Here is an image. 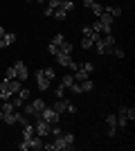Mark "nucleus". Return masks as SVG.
<instances>
[{"mask_svg": "<svg viewBox=\"0 0 135 151\" xmlns=\"http://www.w3.org/2000/svg\"><path fill=\"white\" fill-rule=\"evenodd\" d=\"M43 149H50V151H72L74 149V133H65L59 135L52 145H43Z\"/></svg>", "mask_w": 135, "mask_h": 151, "instance_id": "1", "label": "nucleus"}, {"mask_svg": "<svg viewBox=\"0 0 135 151\" xmlns=\"http://www.w3.org/2000/svg\"><path fill=\"white\" fill-rule=\"evenodd\" d=\"M20 86H23V81H18V79H2V81H0V99L9 101L14 95L18 93Z\"/></svg>", "mask_w": 135, "mask_h": 151, "instance_id": "2", "label": "nucleus"}, {"mask_svg": "<svg viewBox=\"0 0 135 151\" xmlns=\"http://www.w3.org/2000/svg\"><path fill=\"white\" fill-rule=\"evenodd\" d=\"M95 47H97L99 54H108V52L115 47V36H113V34H101V36L97 38Z\"/></svg>", "mask_w": 135, "mask_h": 151, "instance_id": "3", "label": "nucleus"}, {"mask_svg": "<svg viewBox=\"0 0 135 151\" xmlns=\"http://www.w3.org/2000/svg\"><path fill=\"white\" fill-rule=\"evenodd\" d=\"M45 108V99H32L29 104H23V113L25 115H34V117H39V113Z\"/></svg>", "mask_w": 135, "mask_h": 151, "instance_id": "4", "label": "nucleus"}, {"mask_svg": "<svg viewBox=\"0 0 135 151\" xmlns=\"http://www.w3.org/2000/svg\"><path fill=\"white\" fill-rule=\"evenodd\" d=\"M20 151H29V149H43V138L41 135H32V138H23V142L18 145Z\"/></svg>", "mask_w": 135, "mask_h": 151, "instance_id": "5", "label": "nucleus"}, {"mask_svg": "<svg viewBox=\"0 0 135 151\" xmlns=\"http://www.w3.org/2000/svg\"><path fill=\"white\" fill-rule=\"evenodd\" d=\"M34 129H36V135H41V138H47V135H50L52 124H50V122H45V120H41V117H36V124H34Z\"/></svg>", "mask_w": 135, "mask_h": 151, "instance_id": "6", "label": "nucleus"}, {"mask_svg": "<svg viewBox=\"0 0 135 151\" xmlns=\"http://www.w3.org/2000/svg\"><path fill=\"white\" fill-rule=\"evenodd\" d=\"M39 117H41V120H45V122H50V124H56V122H59V113L54 111V108H47V106L39 113Z\"/></svg>", "mask_w": 135, "mask_h": 151, "instance_id": "7", "label": "nucleus"}, {"mask_svg": "<svg viewBox=\"0 0 135 151\" xmlns=\"http://www.w3.org/2000/svg\"><path fill=\"white\" fill-rule=\"evenodd\" d=\"M14 70H16V79H18V81H25L27 77H29V70H27V65L23 61L14 63Z\"/></svg>", "mask_w": 135, "mask_h": 151, "instance_id": "8", "label": "nucleus"}, {"mask_svg": "<svg viewBox=\"0 0 135 151\" xmlns=\"http://www.w3.org/2000/svg\"><path fill=\"white\" fill-rule=\"evenodd\" d=\"M36 83H39L41 90H50V83H52V81L43 75V70H39V72H36Z\"/></svg>", "mask_w": 135, "mask_h": 151, "instance_id": "9", "label": "nucleus"}, {"mask_svg": "<svg viewBox=\"0 0 135 151\" xmlns=\"http://www.w3.org/2000/svg\"><path fill=\"white\" fill-rule=\"evenodd\" d=\"M117 126H122V129H126V126H129V117H126V106H119V111H117Z\"/></svg>", "mask_w": 135, "mask_h": 151, "instance_id": "10", "label": "nucleus"}, {"mask_svg": "<svg viewBox=\"0 0 135 151\" xmlns=\"http://www.w3.org/2000/svg\"><path fill=\"white\" fill-rule=\"evenodd\" d=\"M68 104H70V99H63V97H59V99L54 101V106H52V108H54V111L61 115V113H65V111H68Z\"/></svg>", "mask_w": 135, "mask_h": 151, "instance_id": "11", "label": "nucleus"}, {"mask_svg": "<svg viewBox=\"0 0 135 151\" xmlns=\"http://www.w3.org/2000/svg\"><path fill=\"white\" fill-rule=\"evenodd\" d=\"M56 61H59V65H61V68H68V65H70V61H72V57H70V54L59 52V54H56Z\"/></svg>", "mask_w": 135, "mask_h": 151, "instance_id": "12", "label": "nucleus"}, {"mask_svg": "<svg viewBox=\"0 0 135 151\" xmlns=\"http://www.w3.org/2000/svg\"><path fill=\"white\" fill-rule=\"evenodd\" d=\"M79 88H81V93H90V90L95 88V81H92V79H84V81H79Z\"/></svg>", "mask_w": 135, "mask_h": 151, "instance_id": "13", "label": "nucleus"}, {"mask_svg": "<svg viewBox=\"0 0 135 151\" xmlns=\"http://www.w3.org/2000/svg\"><path fill=\"white\" fill-rule=\"evenodd\" d=\"M61 83H63V86H65V90H70L72 86L77 83V81H74V75H72V72H68V75H63V79H61Z\"/></svg>", "mask_w": 135, "mask_h": 151, "instance_id": "14", "label": "nucleus"}, {"mask_svg": "<svg viewBox=\"0 0 135 151\" xmlns=\"http://www.w3.org/2000/svg\"><path fill=\"white\" fill-rule=\"evenodd\" d=\"M32 135H36V129H34V124H23V138H32Z\"/></svg>", "mask_w": 135, "mask_h": 151, "instance_id": "15", "label": "nucleus"}, {"mask_svg": "<svg viewBox=\"0 0 135 151\" xmlns=\"http://www.w3.org/2000/svg\"><path fill=\"white\" fill-rule=\"evenodd\" d=\"M72 50H74V45L70 41H63V43L59 45V52H63V54H72Z\"/></svg>", "mask_w": 135, "mask_h": 151, "instance_id": "16", "label": "nucleus"}, {"mask_svg": "<svg viewBox=\"0 0 135 151\" xmlns=\"http://www.w3.org/2000/svg\"><path fill=\"white\" fill-rule=\"evenodd\" d=\"M2 41H5V47H9V45H14V43H16V34H11V32H5Z\"/></svg>", "mask_w": 135, "mask_h": 151, "instance_id": "17", "label": "nucleus"}, {"mask_svg": "<svg viewBox=\"0 0 135 151\" xmlns=\"http://www.w3.org/2000/svg\"><path fill=\"white\" fill-rule=\"evenodd\" d=\"M104 12L110 14L113 18H117V16H122V7H104Z\"/></svg>", "mask_w": 135, "mask_h": 151, "instance_id": "18", "label": "nucleus"}, {"mask_svg": "<svg viewBox=\"0 0 135 151\" xmlns=\"http://www.w3.org/2000/svg\"><path fill=\"white\" fill-rule=\"evenodd\" d=\"M52 16H54V18H56V20H65V18H68V12H65V9H61V7H56Z\"/></svg>", "mask_w": 135, "mask_h": 151, "instance_id": "19", "label": "nucleus"}, {"mask_svg": "<svg viewBox=\"0 0 135 151\" xmlns=\"http://www.w3.org/2000/svg\"><path fill=\"white\" fill-rule=\"evenodd\" d=\"M90 29L95 32V34H104V23H101V20H99V18H97L95 23L90 25Z\"/></svg>", "mask_w": 135, "mask_h": 151, "instance_id": "20", "label": "nucleus"}, {"mask_svg": "<svg viewBox=\"0 0 135 151\" xmlns=\"http://www.w3.org/2000/svg\"><path fill=\"white\" fill-rule=\"evenodd\" d=\"M43 75L47 77L50 81H54V79H56V70H54V68H45V70H43Z\"/></svg>", "mask_w": 135, "mask_h": 151, "instance_id": "21", "label": "nucleus"}, {"mask_svg": "<svg viewBox=\"0 0 135 151\" xmlns=\"http://www.w3.org/2000/svg\"><path fill=\"white\" fill-rule=\"evenodd\" d=\"M79 65H81V70H86V72H88V75H90V72H95V63H92V61L79 63Z\"/></svg>", "mask_w": 135, "mask_h": 151, "instance_id": "22", "label": "nucleus"}, {"mask_svg": "<svg viewBox=\"0 0 135 151\" xmlns=\"http://www.w3.org/2000/svg\"><path fill=\"white\" fill-rule=\"evenodd\" d=\"M110 54H113L115 59H124V57H126V52H124L122 47H113V50H110Z\"/></svg>", "mask_w": 135, "mask_h": 151, "instance_id": "23", "label": "nucleus"}, {"mask_svg": "<svg viewBox=\"0 0 135 151\" xmlns=\"http://www.w3.org/2000/svg\"><path fill=\"white\" fill-rule=\"evenodd\" d=\"M90 9H92V14H95V18H99V16L104 14V7L97 5V2H92V7H90Z\"/></svg>", "mask_w": 135, "mask_h": 151, "instance_id": "24", "label": "nucleus"}, {"mask_svg": "<svg viewBox=\"0 0 135 151\" xmlns=\"http://www.w3.org/2000/svg\"><path fill=\"white\" fill-rule=\"evenodd\" d=\"M16 95H18V97H20L23 101H27V99H29V90H27V88H23V86L18 88V93H16Z\"/></svg>", "mask_w": 135, "mask_h": 151, "instance_id": "25", "label": "nucleus"}, {"mask_svg": "<svg viewBox=\"0 0 135 151\" xmlns=\"http://www.w3.org/2000/svg\"><path fill=\"white\" fill-rule=\"evenodd\" d=\"M106 124H108V126H117V115L108 113V115H106Z\"/></svg>", "mask_w": 135, "mask_h": 151, "instance_id": "26", "label": "nucleus"}, {"mask_svg": "<svg viewBox=\"0 0 135 151\" xmlns=\"http://www.w3.org/2000/svg\"><path fill=\"white\" fill-rule=\"evenodd\" d=\"M99 20H101L104 25H113V16H110V14H106V12L99 16Z\"/></svg>", "mask_w": 135, "mask_h": 151, "instance_id": "27", "label": "nucleus"}, {"mask_svg": "<svg viewBox=\"0 0 135 151\" xmlns=\"http://www.w3.org/2000/svg\"><path fill=\"white\" fill-rule=\"evenodd\" d=\"M50 135L59 138V135H63V129H61V126H56V124H52V129H50Z\"/></svg>", "mask_w": 135, "mask_h": 151, "instance_id": "28", "label": "nucleus"}, {"mask_svg": "<svg viewBox=\"0 0 135 151\" xmlns=\"http://www.w3.org/2000/svg\"><path fill=\"white\" fill-rule=\"evenodd\" d=\"M5 79H16V70H14V65H9V68L5 70Z\"/></svg>", "mask_w": 135, "mask_h": 151, "instance_id": "29", "label": "nucleus"}, {"mask_svg": "<svg viewBox=\"0 0 135 151\" xmlns=\"http://www.w3.org/2000/svg\"><path fill=\"white\" fill-rule=\"evenodd\" d=\"M52 93L56 95V99H59V97H63V93H65V86H63V83H59V86H56L54 90H52Z\"/></svg>", "mask_w": 135, "mask_h": 151, "instance_id": "30", "label": "nucleus"}, {"mask_svg": "<svg viewBox=\"0 0 135 151\" xmlns=\"http://www.w3.org/2000/svg\"><path fill=\"white\" fill-rule=\"evenodd\" d=\"M72 7H74V2H72V0H61V9H65V12H70Z\"/></svg>", "mask_w": 135, "mask_h": 151, "instance_id": "31", "label": "nucleus"}, {"mask_svg": "<svg viewBox=\"0 0 135 151\" xmlns=\"http://www.w3.org/2000/svg\"><path fill=\"white\" fill-rule=\"evenodd\" d=\"M63 41H65V36H63V34H56V36H54V38H52V41H50V43H54V45H56V47H59V45H61V43H63Z\"/></svg>", "mask_w": 135, "mask_h": 151, "instance_id": "32", "label": "nucleus"}, {"mask_svg": "<svg viewBox=\"0 0 135 151\" xmlns=\"http://www.w3.org/2000/svg\"><path fill=\"white\" fill-rule=\"evenodd\" d=\"M9 101H11V104H14V108H20V106H23V104H25V101L20 99L18 95H16V97H11V99H9Z\"/></svg>", "mask_w": 135, "mask_h": 151, "instance_id": "33", "label": "nucleus"}, {"mask_svg": "<svg viewBox=\"0 0 135 151\" xmlns=\"http://www.w3.org/2000/svg\"><path fill=\"white\" fill-rule=\"evenodd\" d=\"M126 117H129V122L135 120V108H129V106H126Z\"/></svg>", "mask_w": 135, "mask_h": 151, "instance_id": "34", "label": "nucleus"}, {"mask_svg": "<svg viewBox=\"0 0 135 151\" xmlns=\"http://www.w3.org/2000/svg\"><path fill=\"white\" fill-rule=\"evenodd\" d=\"M47 7H50V9H56V7H61V0H47Z\"/></svg>", "mask_w": 135, "mask_h": 151, "instance_id": "35", "label": "nucleus"}, {"mask_svg": "<svg viewBox=\"0 0 135 151\" xmlns=\"http://www.w3.org/2000/svg\"><path fill=\"white\" fill-rule=\"evenodd\" d=\"M47 52H50V54H54V57H56V54H59V47H56V45H54V43H50V45H47Z\"/></svg>", "mask_w": 135, "mask_h": 151, "instance_id": "36", "label": "nucleus"}, {"mask_svg": "<svg viewBox=\"0 0 135 151\" xmlns=\"http://www.w3.org/2000/svg\"><path fill=\"white\" fill-rule=\"evenodd\" d=\"M117 135V126H108V138H115Z\"/></svg>", "mask_w": 135, "mask_h": 151, "instance_id": "37", "label": "nucleus"}, {"mask_svg": "<svg viewBox=\"0 0 135 151\" xmlns=\"http://www.w3.org/2000/svg\"><path fill=\"white\" fill-rule=\"evenodd\" d=\"M81 34H84V36H90V34H92V29H90V25H84V29H81Z\"/></svg>", "mask_w": 135, "mask_h": 151, "instance_id": "38", "label": "nucleus"}, {"mask_svg": "<svg viewBox=\"0 0 135 151\" xmlns=\"http://www.w3.org/2000/svg\"><path fill=\"white\" fill-rule=\"evenodd\" d=\"M65 113H77V106H74V104L70 101V104H68V111H65Z\"/></svg>", "mask_w": 135, "mask_h": 151, "instance_id": "39", "label": "nucleus"}, {"mask_svg": "<svg viewBox=\"0 0 135 151\" xmlns=\"http://www.w3.org/2000/svg\"><path fill=\"white\" fill-rule=\"evenodd\" d=\"M68 68H70V70H72V72H74V70H77V68H79V63H77V61H70V65H68Z\"/></svg>", "mask_w": 135, "mask_h": 151, "instance_id": "40", "label": "nucleus"}, {"mask_svg": "<svg viewBox=\"0 0 135 151\" xmlns=\"http://www.w3.org/2000/svg\"><path fill=\"white\" fill-rule=\"evenodd\" d=\"M92 2H95V0H84V7H86V9H90V7H92Z\"/></svg>", "mask_w": 135, "mask_h": 151, "instance_id": "41", "label": "nucleus"}, {"mask_svg": "<svg viewBox=\"0 0 135 151\" xmlns=\"http://www.w3.org/2000/svg\"><path fill=\"white\" fill-rule=\"evenodd\" d=\"M0 36H5V27L0 25Z\"/></svg>", "mask_w": 135, "mask_h": 151, "instance_id": "42", "label": "nucleus"}, {"mask_svg": "<svg viewBox=\"0 0 135 151\" xmlns=\"http://www.w3.org/2000/svg\"><path fill=\"white\" fill-rule=\"evenodd\" d=\"M36 2H47V0H36Z\"/></svg>", "mask_w": 135, "mask_h": 151, "instance_id": "43", "label": "nucleus"}, {"mask_svg": "<svg viewBox=\"0 0 135 151\" xmlns=\"http://www.w3.org/2000/svg\"><path fill=\"white\" fill-rule=\"evenodd\" d=\"M25 2H34V0H25Z\"/></svg>", "mask_w": 135, "mask_h": 151, "instance_id": "44", "label": "nucleus"}]
</instances>
